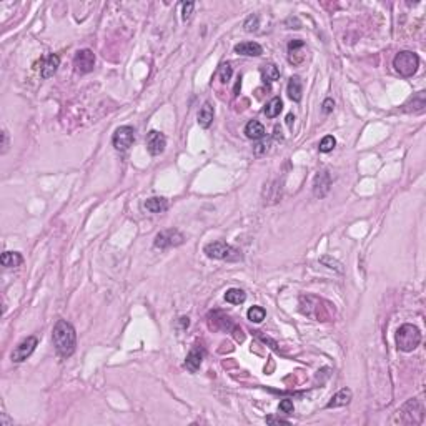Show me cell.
<instances>
[{"instance_id": "3", "label": "cell", "mask_w": 426, "mask_h": 426, "mask_svg": "<svg viewBox=\"0 0 426 426\" xmlns=\"http://www.w3.org/2000/svg\"><path fill=\"white\" fill-rule=\"evenodd\" d=\"M203 252L211 260H227V261H240L242 260V253H240L235 247H232V245L222 242V240L206 243Z\"/></svg>"}, {"instance_id": "37", "label": "cell", "mask_w": 426, "mask_h": 426, "mask_svg": "<svg viewBox=\"0 0 426 426\" xmlns=\"http://www.w3.org/2000/svg\"><path fill=\"white\" fill-rule=\"evenodd\" d=\"M293 122H295V117H293L292 113H290V115L287 117V123H288V127H292V125H293Z\"/></svg>"}, {"instance_id": "7", "label": "cell", "mask_w": 426, "mask_h": 426, "mask_svg": "<svg viewBox=\"0 0 426 426\" xmlns=\"http://www.w3.org/2000/svg\"><path fill=\"white\" fill-rule=\"evenodd\" d=\"M37 343H39V340H37L35 336H27V338H24V340H22L19 345L14 348L12 354H10L12 362H14V363H22L24 360L29 358L30 354L35 351Z\"/></svg>"}, {"instance_id": "27", "label": "cell", "mask_w": 426, "mask_h": 426, "mask_svg": "<svg viewBox=\"0 0 426 426\" xmlns=\"http://www.w3.org/2000/svg\"><path fill=\"white\" fill-rule=\"evenodd\" d=\"M303 47H305V42H303V40H300V39L292 40L290 43H288V52H290V55H295V53H298V52H297L298 48H303ZM303 58H305V57L293 58V60H292V63H302V62H303Z\"/></svg>"}, {"instance_id": "18", "label": "cell", "mask_w": 426, "mask_h": 426, "mask_svg": "<svg viewBox=\"0 0 426 426\" xmlns=\"http://www.w3.org/2000/svg\"><path fill=\"white\" fill-rule=\"evenodd\" d=\"M213 115H215V112H213V107L210 102H205L203 105H201L200 112H198V123L201 128H210V125L213 123Z\"/></svg>"}, {"instance_id": "32", "label": "cell", "mask_w": 426, "mask_h": 426, "mask_svg": "<svg viewBox=\"0 0 426 426\" xmlns=\"http://www.w3.org/2000/svg\"><path fill=\"white\" fill-rule=\"evenodd\" d=\"M333 108H335V102H333V98H325L323 105H321V112H323L325 115H328V113L333 112Z\"/></svg>"}, {"instance_id": "29", "label": "cell", "mask_w": 426, "mask_h": 426, "mask_svg": "<svg viewBox=\"0 0 426 426\" xmlns=\"http://www.w3.org/2000/svg\"><path fill=\"white\" fill-rule=\"evenodd\" d=\"M320 263L326 265V266H328V268H331V270H336L338 273H341V271H343V268H341V263H340V261L333 260L331 256H328V255L321 256V258H320Z\"/></svg>"}, {"instance_id": "14", "label": "cell", "mask_w": 426, "mask_h": 426, "mask_svg": "<svg viewBox=\"0 0 426 426\" xmlns=\"http://www.w3.org/2000/svg\"><path fill=\"white\" fill-rule=\"evenodd\" d=\"M235 52L245 57H258L263 53V48L256 42H240L235 45Z\"/></svg>"}, {"instance_id": "36", "label": "cell", "mask_w": 426, "mask_h": 426, "mask_svg": "<svg viewBox=\"0 0 426 426\" xmlns=\"http://www.w3.org/2000/svg\"><path fill=\"white\" fill-rule=\"evenodd\" d=\"M180 323H182V326H183V328H188L190 321H188V318H185V316H183V318H180Z\"/></svg>"}, {"instance_id": "26", "label": "cell", "mask_w": 426, "mask_h": 426, "mask_svg": "<svg viewBox=\"0 0 426 426\" xmlns=\"http://www.w3.org/2000/svg\"><path fill=\"white\" fill-rule=\"evenodd\" d=\"M233 75V68L230 63H222L220 68H218V79H220L222 84H228Z\"/></svg>"}, {"instance_id": "11", "label": "cell", "mask_w": 426, "mask_h": 426, "mask_svg": "<svg viewBox=\"0 0 426 426\" xmlns=\"http://www.w3.org/2000/svg\"><path fill=\"white\" fill-rule=\"evenodd\" d=\"M331 188V175L328 170H320L313 180V195L316 198H325Z\"/></svg>"}, {"instance_id": "4", "label": "cell", "mask_w": 426, "mask_h": 426, "mask_svg": "<svg viewBox=\"0 0 426 426\" xmlns=\"http://www.w3.org/2000/svg\"><path fill=\"white\" fill-rule=\"evenodd\" d=\"M393 67L401 77H413L419 67V57L414 52L403 50L393 58Z\"/></svg>"}, {"instance_id": "20", "label": "cell", "mask_w": 426, "mask_h": 426, "mask_svg": "<svg viewBox=\"0 0 426 426\" xmlns=\"http://www.w3.org/2000/svg\"><path fill=\"white\" fill-rule=\"evenodd\" d=\"M0 261H2L5 268H17V266L22 265L24 258H22V255L19 252H4Z\"/></svg>"}, {"instance_id": "5", "label": "cell", "mask_w": 426, "mask_h": 426, "mask_svg": "<svg viewBox=\"0 0 426 426\" xmlns=\"http://www.w3.org/2000/svg\"><path fill=\"white\" fill-rule=\"evenodd\" d=\"M185 242V237L182 232H178L177 228H168V230H162L157 233L154 240V247L158 250H167L172 247H178Z\"/></svg>"}, {"instance_id": "12", "label": "cell", "mask_w": 426, "mask_h": 426, "mask_svg": "<svg viewBox=\"0 0 426 426\" xmlns=\"http://www.w3.org/2000/svg\"><path fill=\"white\" fill-rule=\"evenodd\" d=\"M60 67V57L55 55V53H50V55H45L40 60V77L42 79H50L53 74L57 72V68Z\"/></svg>"}, {"instance_id": "30", "label": "cell", "mask_w": 426, "mask_h": 426, "mask_svg": "<svg viewBox=\"0 0 426 426\" xmlns=\"http://www.w3.org/2000/svg\"><path fill=\"white\" fill-rule=\"evenodd\" d=\"M256 29H258V15H252V17H248V20L245 22V30L255 32Z\"/></svg>"}, {"instance_id": "1", "label": "cell", "mask_w": 426, "mask_h": 426, "mask_svg": "<svg viewBox=\"0 0 426 426\" xmlns=\"http://www.w3.org/2000/svg\"><path fill=\"white\" fill-rule=\"evenodd\" d=\"M52 341H53V346H55V351L60 357L62 358L72 357L75 351V346H77V333H75V328L68 323V321L58 320L55 326H53Z\"/></svg>"}, {"instance_id": "16", "label": "cell", "mask_w": 426, "mask_h": 426, "mask_svg": "<svg viewBox=\"0 0 426 426\" xmlns=\"http://www.w3.org/2000/svg\"><path fill=\"white\" fill-rule=\"evenodd\" d=\"M245 135L250 140H261L266 135V130L263 127V123L258 122V120H250L247 127H245Z\"/></svg>"}, {"instance_id": "19", "label": "cell", "mask_w": 426, "mask_h": 426, "mask_svg": "<svg viewBox=\"0 0 426 426\" xmlns=\"http://www.w3.org/2000/svg\"><path fill=\"white\" fill-rule=\"evenodd\" d=\"M144 206L152 213H162L168 208V201L163 196H152L144 203Z\"/></svg>"}, {"instance_id": "10", "label": "cell", "mask_w": 426, "mask_h": 426, "mask_svg": "<svg viewBox=\"0 0 426 426\" xmlns=\"http://www.w3.org/2000/svg\"><path fill=\"white\" fill-rule=\"evenodd\" d=\"M165 147H167V136L162 132H158V130H150V132L147 133V150H149L150 155L157 157V155L163 154Z\"/></svg>"}, {"instance_id": "34", "label": "cell", "mask_w": 426, "mask_h": 426, "mask_svg": "<svg viewBox=\"0 0 426 426\" xmlns=\"http://www.w3.org/2000/svg\"><path fill=\"white\" fill-rule=\"evenodd\" d=\"M9 150V132L7 130H2V154H7Z\"/></svg>"}, {"instance_id": "33", "label": "cell", "mask_w": 426, "mask_h": 426, "mask_svg": "<svg viewBox=\"0 0 426 426\" xmlns=\"http://www.w3.org/2000/svg\"><path fill=\"white\" fill-rule=\"evenodd\" d=\"M193 9H195V4H193V2H187V4H183V14H182V19H183V20H188L190 17H192Z\"/></svg>"}, {"instance_id": "21", "label": "cell", "mask_w": 426, "mask_h": 426, "mask_svg": "<svg viewBox=\"0 0 426 426\" xmlns=\"http://www.w3.org/2000/svg\"><path fill=\"white\" fill-rule=\"evenodd\" d=\"M281 110H283V102H281V98H280V97H273L271 100L266 103L263 113H265V115L268 117V118H276V117L281 113Z\"/></svg>"}, {"instance_id": "22", "label": "cell", "mask_w": 426, "mask_h": 426, "mask_svg": "<svg viewBox=\"0 0 426 426\" xmlns=\"http://www.w3.org/2000/svg\"><path fill=\"white\" fill-rule=\"evenodd\" d=\"M260 74H261L263 82H268V84L280 79V70H278L275 63H265L263 67L260 68Z\"/></svg>"}, {"instance_id": "31", "label": "cell", "mask_w": 426, "mask_h": 426, "mask_svg": "<svg viewBox=\"0 0 426 426\" xmlns=\"http://www.w3.org/2000/svg\"><path fill=\"white\" fill-rule=\"evenodd\" d=\"M278 409H280L281 413H287V414L293 413V401H292V400H281V401H280V406H278Z\"/></svg>"}, {"instance_id": "13", "label": "cell", "mask_w": 426, "mask_h": 426, "mask_svg": "<svg viewBox=\"0 0 426 426\" xmlns=\"http://www.w3.org/2000/svg\"><path fill=\"white\" fill-rule=\"evenodd\" d=\"M201 362H203V349L200 346H193L190 349V353L187 354V360H185V368H187L190 373H196L201 367Z\"/></svg>"}, {"instance_id": "28", "label": "cell", "mask_w": 426, "mask_h": 426, "mask_svg": "<svg viewBox=\"0 0 426 426\" xmlns=\"http://www.w3.org/2000/svg\"><path fill=\"white\" fill-rule=\"evenodd\" d=\"M411 103L414 105L413 112H421L426 107V92H418V94L411 98Z\"/></svg>"}, {"instance_id": "17", "label": "cell", "mask_w": 426, "mask_h": 426, "mask_svg": "<svg viewBox=\"0 0 426 426\" xmlns=\"http://www.w3.org/2000/svg\"><path fill=\"white\" fill-rule=\"evenodd\" d=\"M287 94L288 97L292 98L293 102H300L302 100V97H303V84H302V79L300 77H292L290 82H288V85H287Z\"/></svg>"}, {"instance_id": "15", "label": "cell", "mask_w": 426, "mask_h": 426, "mask_svg": "<svg viewBox=\"0 0 426 426\" xmlns=\"http://www.w3.org/2000/svg\"><path fill=\"white\" fill-rule=\"evenodd\" d=\"M353 398V393L349 388H341L336 395H333L331 400L326 403V408H340V406H346Z\"/></svg>"}, {"instance_id": "25", "label": "cell", "mask_w": 426, "mask_h": 426, "mask_svg": "<svg viewBox=\"0 0 426 426\" xmlns=\"http://www.w3.org/2000/svg\"><path fill=\"white\" fill-rule=\"evenodd\" d=\"M335 145H336L335 136H333V135H326V136H323V138H321L320 145H318V150L321 152V154H328V152H331L333 149H335Z\"/></svg>"}, {"instance_id": "8", "label": "cell", "mask_w": 426, "mask_h": 426, "mask_svg": "<svg viewBox=\"0 0 426 426\" xmlns=\"http://www.w3.org/2000/svg\"><path fill=\"white\" fill-rule=\"evenodd\" d=\"M74 67L77 74H90L95 67V53L89 48L79 50L74 57Z\"/></svg>"}, {"instance_id": "23", "label": "cell", "mask_w": 426, "mask_h": 426, "mask_svg": "<svg viewBox=\"0 0 426 426\" xmlns=\"http://www.w3.org/2000/svg\"><path fill=\"white\" fill-rule=\"evenodd\" d=\"M225 300L232 305H242L245 300H247V293L243 290H240V288H230V290L225 293Z\"/></svg>"}, {"instance_id": "2", "label": "cell", "mask_w": 426, "mask_h": 426, "mask_svg": "<svg viewBox=\"0 0 426 426\" xmlns=\"http://www.w3.org/2000/svg\"><path fill=\"white\" fill-rule=\"evenodd\" d=\"M421 343V331H419L414 325H401L396 331V346L401 351L409 353L413 349H416Z\"/></svg>"}, {"instance_id": "6", "label": "cell", "mask_w": 426, "mask_h": 426, "mask_svg": "<svg viewBox=\"0 0 426 426\" xmlns=\"http://www.w3.org/2000/svg\"><path fill=\"white\" fill-rule=\"evenodd\" d=\"M135 141V130L130 125H122L115 130V133L112 136V145L115 147V150L125 152L133 145Z\"/></svg>"}, {"instance_id": "24", "label": "cell", "mask_w": 426, "mask_h": 426, "mask_svg": "<svg viewBox=\"0 0 426 426\" xmlns=\"http://www.w3.org/2000/svg\"><path fill=\"white\" fill-rule=\"evenodd\" d=\"M247 316H248V320L250 321H253V323H261V321L265 320V316H266V311L265 308H261V307H252L248 311H247Z\"/></svg>"}, {"instance_id": "35", "label": "cell", "mask_w": 426, "mask_h": 426, "mask_svg": "<svg viewBox=\"0 0 426 426\" xmlns=\"http://www.w3.org/2000/svg\"><path fill=\"white\" fill-rule=\"evenodd\" d=\"M266 423H270V424H273V423H278V424H290V421H288V419L273 418V416H268V418H266Z\"/></svg>"}, {"instance_id": "9", "label": "cell", "mask_w": 426, "mask_h": 426, "mask_svg": "<svg viewBox=\"0 0 426 426\" xmlns=\"http://www.w3.org/2000/svg\"><path fill=\"white\" fill-rule=\"evenodd\" d=\"M414 413H423V406L418 400H409L400 411H398V419L403 424H419V421L414 418Z\"/></svg>"}]
</instances>
